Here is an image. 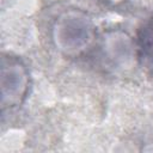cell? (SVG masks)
<instances>
[{
    "mask_svg": "<svg viewBox=\"0 0 153 153\" xmlns=\"http://www.w3.org/2000/svg\"><path fill=\"white\" fill-rule=\"evenodd\" d=\"M96 37L92 22L79 12H68L60 16L53 27L55 45L66 55L75 56L85 51Z\"/></svg>",
    "mask_w": 153,
    "mask_h": 153,
    "instance_id": "cell-1",
    "label": "cell"
},
{
    "mask_svg": "<svg viewBox=\"0 0 153 153\" xmlns=\"http://www.w3.org/2000/svg\"><path fill=\"white\" fill-rule=\"evenodd\" d=\"M2 108L16 106L25 98L29 74L25 66L16 57H2Z\"/></svg>",
    "mask_w": 153,
    "mask_h": 153,
    "instance_id": "cell-2",
    "label": "cell"
},
{
    "mask_svg": "<svg viewBox=\"0 0 153 153\" xmlns=\"http://www.w3.org/2000/svg\"><path fill=\"white\" fill-rule=\"evenodd\" d=\"M103 54L115 67H126L136 50L130 37L123 32H111L103 41Z\"/></svg>",
    "mask_w": 153,
    "mask_h": 153,
    "instance_id": "cell-3",
    "label": "cell"
},
{
    "mask_svg": "<svg viewBox=\"0 0 153 153\" xmlns=\"http://www.w3.org/2000/svg\"><path fill=\"white\" fill-rule=\"evenodd\" d=\"M135 48L139 61L153 71V16L140 25Z\"/></svg>",
    "mask_w": 153,
    "mask_h": 153,
    "instance_id": "cell-4",
    "label": "cell"
},
{
    "mask_svg": "<svg viewBox=\"0 0 153 153\" xmlns=\"http://www.w3.org/2000/svg\"><path fill=\"white\" fill-rule=\"evenodd\" d=\"M104 1H110V2L116 4V2H121V1H123V0H104Z\"/></svg>",
    "mask_w": 153,
    "mask_h": 153,
    "instance_id": "cell-5",
    "label": "cell"
}]
</instances>
